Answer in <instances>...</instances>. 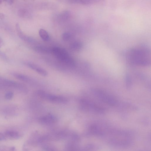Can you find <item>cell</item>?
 <instances>
[{
    "label": "cell",
    "mask_w": 151,
    "mask_h": 151,
    "mask_svg": "<svg viewBox=\"0 0 151 151\" xmlns=\"http://www.w3.org/2000/svg\"><path fill=\"white\" fill-rule=\"evenodd\" d=\"M126 55L127 61L133 65L147 66L151 63L150 51L145 47H137L130 49L127 51Z\"/></svg>",
    "instance_id": "obj_1"
},
{
    "label": "cell",
    "mask_w": 151,
    "mask_h": 151,
    "mask_svg": "<svg viewBox=\"0 0 151 151\" xmlns=\"http://www.w3.org/2000/svg\"><path fill=\"white\" fill-rule=\"evenodd\" d=\"M51 53L58 60L66 65L73 66L75 65L74 61L65 49L55 47L52 49Z\"/></svg>",
    "instance_id": "obj_2"
},
{
    "label": "cell",
    "mask_w": 151,
    "mask_h": 151,
    "mask_svg": "<svg viewBox=\"0 0 151 151\" xmlns=\"http://www.w3.org/2000/svg\"><path fill=\"white\" fill-rule=\"evenodd\" d=\"M93 95L101 101L111 106L117 104V101L114 97L106 91L100 89H94L92 91Z\"/></svg>",
    "instance_id": "obj_3"
},
{
    "label": "cell",
    "mask_w": 151,
    "mask_h": 151,
    "mask_svg": "<svg viewBox=\"0 0 151 151\" xmlns=\"http://www.w3.org/2000/svg\"><path fill=\"white\" fill-rule=\"evenodd\" d=\"M81 109L84 110L95 113H103L104 109L94 102L86 100H82L81 101Z\"/></svg>",
    "instance_id": "obj_4"
},
{
    "label": "cell",
    "mask_w": 151,
    "mask_h": 151,
    "mask_svg": "<svg viewBox=\"0 0 151 151\" xmlns=\"http://www.w3.org/2000/svg\"><path fill=\"white\" fill-rule=\"evenodd\" d=\"M37 94L42 99L54 103H65L67 101L64 97L49 94L42 91H38Z\"/></svg>",
    "instance_id": "obj_5"
},
{
    "label": "cell",
    "mask_w": 151,
    "mask_h": 151,
    "mask_svg": "<svg viewBox=\"0 0 151 151\" xmlns=\"http://www.w3.org/2000/svg\"><path fill=\"white\" fill-rule=\"evenodd\" d=\"M15 28L18 36L22 40L29 43H33L35 42V40L33 38L26 35L23 33L19 23L16 24Z\"/></svg>",
    "instance_id": "obj_6"
},
{
    "label": "cell",
    "mask_w": 151,
    "mask_h": 151,
    "mask_svg": "<svg viewBox=\"0 0 151 151\" xmlns=\"http://www.w3.org/2000/svg\"><path fill=\"white\" fill-rule=\"evenodd\" d=\"M39 121L42 124H49L55 122L57 121V119L52 115H47L40 118Z\"/></svg>",
    "instance_id": "obj_7"
},
{
    "label": "cell",
    "mask_w": 151,
    "mask_h": 151,
    "mask_svg": "<svg viewBox=\"0 0 151 151\" xmlns=\"http://www.w3.org/2000/svg\"><path fill=\"white\" fill-rule=\"evenodd\" d=\"M6 139H17L22 136V134L19 132L12 130H8L4 133Z\"/></svg>",
    "instance_id": "obj_8"
},
{
    "label": "cell",
    "mask_w": 151,
    "mask_h": 151,
    "mask_svg": "<svg viewBox=\"0 0 151 151\" xmlns=\"http://www.w3.org/2000/svg\"><path fill=\"white\" fill-rule=\"evenodd\" d=\"M11 74L16 78L25 82H29L31 79L28 76L19 73L13 72Z\"/></svg>",
    "instance_id": "obj_9"
},
{
    "label": "cell",
    "mask_w": 151,
    "mask_h": 151,
    "mask_svg": "<svg viewBox=\"0 0 151 151\" xmlns=\"http://www.w3.org/2000/svg\"><path fill=\"white\" fill-rule=\"evenodd\" d=\"M33 49L35 51L39 53H49L51 52L52 49L45 46H34Z\"/></svg>",
    "instance_id": "obj_10"
},
{
    "label": "cell",
    "mask_w": 151,
    "mask_h": 151,
    "mask_svg": "<svg viewBox=\"0 0 151 151\" xmlns=\"http://www.w3.org/2000/svg\"><path fill=\"white\" fill-rule=\"evenodd\" d=\"M82 46V44L79 41H76L71 44L70 45V49L74 51H77L81 49Z\"/></svg>",
    "instance_id": "obj_11"
},
{
    "label": "cell",
    "mask_w": 151,
    "mask_h": 151,
    "mask_svg": "<svg viewBox=\"0 0 151 151\" xmlns=\"http://www.w3.org/2000/svg\"><path fill=\"white\" fill-rule=\"evenodd\" d=\"M40 36L42 39L45 41H47L49 39V36L48 32L45 29H41L39 31Z\"/></svg>",
    "instance_id": "obj_12"
},
{
    "label": "cell",
    "mask_w": 151,
    "mask_h": 151,
    "mask_svg": "<svg viewBox=\"0 0 151 151\" xmlns=\"http://www.w3.org/2000/svg\"><path fill=\"white\" fill-rule=\"evenodd\" d=\"M70 14L69 12L65 11L59 16L58 17L60 20H65L68 19L70 17Z\"/></svg>",
    "instance_id": "obj_13"
},
{
    "label": "cell",
    "mask_w": 151,
    "mask_h": 151,
    "mask_svg": "<svg viewBox=\"0 0 151 151\" xmlns=\"http://www.w3.org/2000/svg\"><path fill=\"white\" fill-rule=\"evenodd\" d=\"M92 0H69L71 3L81 4H88L91 2Z\"/></svg>",
    "instance_id": "obj_14"
},
{
    "label": "cell",
    "mask_w": 151,
    "mask_h": 151,
    "mask_svg": "<svg viewBox=\"0 0 151 151\" xmlns=\"http://www.w3.org/2000/svg\"><path fill=\"white\" fill-rule=\"evenodd\" d=\"M24 64L27 66L31 69L36 71L37 69L39 67L36 65L29 62L25 61L24 62Z\"/></svg>",
    "instance_id": "obj_15"
},
{
    "label": "cell",
    "mask_w": 151,
    "mask_h": 151,
    "mask_svg": "<svg viewBox=\"0 0 151 151\" xmlns=\"http://www.w3.org/2000/svg\"><path fill=\"white\" fill-rule=\"evenodd\" d=\"M71 37V34L69 32H64L62 35V38L64 41H68L69 40Z\"/></svg>",
    "instance_id": "obj_16"
},
{
    "label": "cell",
    "mask_w": 151,
    "mask_h": 151,
    "mask_svg": "<svg viewBox=\"0 0 151 151\" xmlns=\"http://www.w3.org/2000/svg\"><path fill=\"white\" fill-rule=\"evenodd\" d=\"M35 71L43 76H46L48 74L46 70L40 67L38 68Z\"/></svg>",
    "instance_id": "obj_17"
},
{
    "label": "cell",
    "mask_w": 151,
    "mask_h": 151,
    "mask_svg": "<svg viewBox=\"0 0 151 151\" xmlns=\"http://www.w3.org/2000/svg\"><path fill=\"white\" fill-rule=\"evenodd\" d=\"M14 96V93L12 91L7 92L5 94V98L7 100H9L12 98Z\"/></svg>",
    "instance_id": "obj_18"
},
{
    "label": "cell",
    "mask_w": 151,
    "mask_h": 151,
    "mask_svg": "<svg viewBox=\"0 0 151 151\" xmlns=\"http://www.w3.org/2000/svg\"><path fill=\"white\" fill-rule=\"evenodd\" d=\"M6 139L4 134L0 132V141H3Z\"/></svg>",
    "instance_id": "obj_19"
},
{
    "label": "cell",
    "mask_w": 151,
    "mask_h": 151,
    "mask_svg": "<svg viewBox=\"0 0 151 151\" xmlns=\"http://www.w3.org/2000/svg\"><path fill=\"white\" fill-rule=\"evenodd\" d=\"M5 15L4 14L1 13H0V19L2 20L4 18Z\"/></svg>",
    "instance_id": "obj_20"
},
{
    "label": "cell",
    "mask_w": 151,
    "mask_h": 151,
    "mask_svg": "<svg viewBox=\"0 0 151 151\" xmlns=\"http://www.w3.org/2000/svg\"><path fill=\"white\" fill-rule=\"evenodd\" d=\"M3 44V41L2 38L0 35V46H1Z\"/></svg>",
    "instance_id": "obj_21"
},
{
    "label": "cell",
    "mask_w": 151,
    "mask_h": 151,
    "mask_svg": "<svg viewBox=\"0 0 151 151\" xmlns=\"http://www.w3.org/2000/svg\"><path fill=\"white\" fill-rule=\"evenodd\" d=\"M10 4H12L14 2V0H6Z\"/></svg>",
    "instance_id": "obj_22"
},
{
    "label": "cell",
    "mask_w": 151,
    "mask_h": 151,
    "mask_svg": "<svg viewBox=\"0 0 151 151\" xmlns=\"http://www.w3.org/2000/svg\"><path fill=\"white\" fill-rule=\"evenodd\" d=\"M4 0H0V4H1Z\"/></svg>",
    "instance_id": "obj_23"
},
{
    "label": "cell",
    "mask_w": 151,
    "mask_h": 151,
    "mask_svg": "<svg viewBox=\"0 0 151 151\" xmlns=\"http://www.w3.org/2000/svg\"><path fill=\"white\" fill-rule=\"evenodd\" d=\"M1 52L0 51V54H1Z\"/></svg>",
    "instance_id": "obj_24"
}]
</instances>
